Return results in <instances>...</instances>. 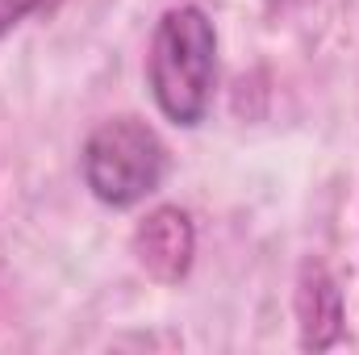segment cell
<instances>
[{
	"label": "cell",
	"instance_id": "1",
	"mask_svg": "<svg viewBox=\"0 0 359 355\" xmlns=\"http://www.w3.org/2000/svg\"><path fill=\"white\" fill-rule=\"evenodd\" d=\"M217 84V29L201 4H172L151 34L147 88L155 109L180 126L196 130L209 117Z\"/></svg>",
	"mask_w": 359,
	"mask_h": 355
},
{
	"label": "cell",
	"instance_id": "2",
	"mask_svg": "<svg viewBox=\"0 0 359 355\" xmlns=\"http://www.w3.org/2000/svg\"><path fill=\"white\" fill-rule=\"evenodd\" d=\"M84 188L109 209H134L168 176L163 138L138 117H109L84 138L80 151Z\"/></svg>",
	"mask_w": 359,
	"mask_h": 355
},
{
	"label": "cell",
	"instance_id": "3",
	"mask_svg": "<svg viewBox=\"0 0 359 355\" xmlns=\"http://www.w3.org/2000/svg\"><path fill=\"white\" fill-rule=\"evenodd\" d=\"M130 251L155 284H180L196 260V226L180 205H159L134 226Z\"/></svg>",
	"mask_w": 359,
	"mask_h": 355
},
{
	"label": "cell",
	"instance_id": "4",
	"mask_svg": "<svg viewBox=\"0 0 359 355\" xmlns=\"http://www.w3.org/2000/svg\"><path fill=\"white\" fill-rule=\"evenodd\" d=\"M292 314H297V343L305 351H330L343 339V330H347L343 288L322 260L301 264L297 293H292Z\"/></svg>",
	"mask_w": 359,
	"mask_h": 355
},
{
	"label": "cell",
	"instance_id": "5",
	"mask_svg": "<svg viewBox=\"0 0 359 355\" xmlns=\"http://www.w3.org/2000/svg\"><path fill=\"white\" fill-rule=\"evenodd\" d=\"M46 4H55V0H0V38H4L8 29H17L25 17L42 13Z\"/></svg>",
	"mask_w": 359,
	"mask_h": 355
}]
</instances>
